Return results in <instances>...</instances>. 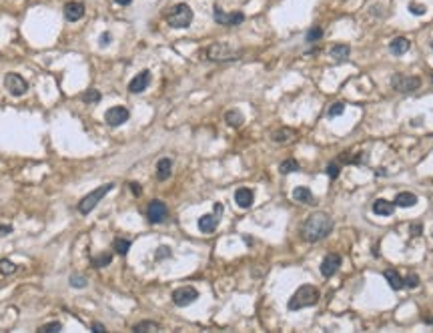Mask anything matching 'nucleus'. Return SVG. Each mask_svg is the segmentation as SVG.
I'll use <instances>...</instances> for the list:
<instances>
[{
    "label": "nucleus",
    "mask_w": 433,
    "mask_h": 333,
    "mask_svg": "<svg viewBox=\"0 0 433 333\" xmlns=\"http://www.w3.org/2000/svg\"><path fill=\"white\" fill-rule=\"evenodd\" d=\"M331 229H333V219L327 213H313L301 225V237L309 243H317L329 235Z\"/></svg>",
    "instance_id": "1"
},
{
    "label": "nucleus",
    "mask_w": 433,
    "mask_h": 333,
    "mask_svg": "<svg viewBox=\"0 0 433 333\" xmlns=\"http://www.w3.org/2000/svg\"><path fill=\"white\" fill-rule=\"evenodd\" d=\"M317 301H319V291H317V287H313V285H301V287H299V289L291 295L287 307H289L291 311H299V309L317 305Z\"/></svg>",
    "instance_id": "2"
},
{
    "label": "nucleus",
    "mask_w": 433,
    "mask_h": 333,
    "mask_svg": "<svg viewBox=\"0 0 433 333\" xmlns=\"http://www.w3.org/2000/svg\"><path fill=\"white\" fill-rule=\"evenodd\" d=\"M166 22L173 28H189L193 22V10L189 4L179 2L166 12Z\"/></svg>",
    "instance_id": "3"
},
{
    "label": "nucleus",
    "mask_w": 433,
    "mask_h": 333,
    "mask_svg": "<svg viewBox=\"0 0 433 333\" xmlns=\"http://www.w3.org/2000/svg\"><path fill=\"white\" fill-rule=\"evenodd\" d=\"M243 55V51L239 48L231 46L227 42H215L207 48V56L209 60H215V62H229V60H237L239 56Z\"/></svg>",
    "instance_id": "4"
},
{
    "label": "nucleus",
    "mask_w": 433,
    "mask_h": 333,
    "mask_svg": "<svg viewBox=\"0 0 433 333\" xmlns=\"http://www.w3.org/2000/svg\"><path fill=\"white\" fill-rule=\"evenodd\" d=\"M114 189V183H107V185H101L98 189H94V191H90L87 197H82L80 199V203H78V213H82V215H87V213H90L96 205H98V201L107 195V193H110Z\"/></svg>",
    "instance_id": "5"
},
{
    "label": "nucleus",
    "mask_w": 433,
    "mask_h": 333,
    "mask_svg": "<svg viewBox=\"0 0 433 333\" xmlns=\"http://www.w3.org/2000/svg\"><path fill=\"white\" fill-rule=\"evenodd\" d=\"M391 87L399 92H413V91H417L421 87V78L419 76H409V74H393Z\"/></svg>",
    "instance_id": "6"
},
{
    "label": "nucleus",
    "mask_w": 433,
    "mask_h": 333,
    "mask_svg": "<svg viewBox=\"0 0 433 333\" xmlns=\"http://www.w3.org/2000/svg\"><path fill=\"white\" fill-rule=\"evenodd\" d=\"M4 87L12 96H22L28 91V82L18 73H8L4 74Z\"/></svg>",
    "instance_id": "7"
},
{
    "label": "nucleus",
    "mask_w": 433,
    "mask_h": 333,
    "mask_svg": "<svg viewBox=\"0 0 433 333\" xmlns=\"http://www.w3.org/2000/svg\"><path fill=\"white\" fill-rule=\"evenodd\" d=\"M198 299V291L191 285H185V287H179L173 291V303L177 307H187L191 303H195Z\"/></svg>",
    "instance_id": "8"
},
{
    "label": "nucleus",
    "mask_w": 433,
    "mask_h": 333,
    "mask_svg": "<svg viewBox=\"0 0 433 333\" xmlns=\"http://www.w3.org/2000/svg\"><path fill=\"white\" fill-rule=\"evenodd\" d=\"M213 16H215V22H219L221 26H237V24H241L245 20L243 12H225L219 6H215Z\"/></svg>",
    "instance_id": "9"
},
{
    "label": "nucleus",
    "mask_w": 433,
    "mask_h": 333,
    "mask_svg": "<svg viewBox=\"0 0 433 333\" xmlns=\"http://www.w3.org/2000/svg\"><path fill=\"white\" fill-rule=\"evenodd\" d=\"M128 116H130V112H128L126 107L116 105V107H110V109L105 112V121H107V125H110V127H121V125H125V123L128 121Z\"/></svg>",
    "instance_id": "10"
},
{
    "label": "nucleus",
    "mask_w": 433,
    "mask_h": 333,
    "mask_svg": "<svg viewBox=\"0 0 433 333\" xmlns=\"http://www.w3.org/2000/svg\"><path fill=\"white\" fill-rule=\"evenodd\" d=\"M223 215V205L221 203H215V213H209V215H203L198 219V229L203 233H213L219 225V217Z\"/></svg>",
    "instance_id": "11"
},
{
    "label": "nucleus",
    "mask_w": 433,
    "mask_h": 333,
    "mask_svg": "<svg viewBox=\"0 0 433 333\" xmlns=\"http://www.w3.org/2000/svg\"><path fill=\"white\" fill-rule=\"evenodd\" d=\"M166 215H169V209H166V205L162 201H159V199H155V201L148 203L146 207V217L151 223H162L166 219Z\"/></svg>",
    "instance_id": "12"
},
{
    "label": "nucleus",
    "mask_w": 433,
    "mask_h": 333,
    "mask_svg": "<svg viewBox=\"0 0 433 333\" xmlns=\"http://www.w3.org/2000/svg\"><path fill=\"white\" fill-rule=\"evenodd\" d=\"M62 12H64V18L69 22H76V20H80L82 16H85V4L78 2V0H71V2L64 4Z\"/></svg>",
    "instance_id": "13"
},
{
    "label": "nucleus",
    "mask_w": 433,
    "mask_h": 333,
    "mask_svg": "<svg viewBox=\"0 0 433 333\" xmlns=\"http://www.w3.org/2000/svg\"><path fill=\"white\" fill-rule=\"evenodd\" d=\"M339 265H341V255L329 253V255L323 259V263H321V275H323V277H333V275L337 273Z\"/></svg>",
    "instance_id": "14"
},
{
    "label": "nucleus",
    "mask_w": 433,
    "mask_h": 333,
    "mask_svg": "<svg viewBox=\"0 0 433 333\" xmlns=\"http://www.w3.org/2000/svg\"><path fill=\"white\" fill-rule=\"evenodd\" d=\"M148 85H151V73H148V71H141L135 78H132V80L128 82V91L137 94V92L146 91Z\"/></svg>",
    "instance_id": "15"
},
{
    "label": "nucleus",
    "mask_w": 433,
    "mask_h": 333,
    "mask_svg": "<svg viewBox=\"0 0 433 333\" xmlns=\"http://www.w3.org/2000/svg\"><path fill=\"white\" fill-rule=\"evenodd\" d=\"M255 201V195L249 187H241L235 191V203L241 207V209H249Z\"/></svg>",
    "instance_id": "16"
},
{
    "label": "nucleus",
    "mask_w": 433,
    "mask_h": 333,
    "mask_svg": "<svg viewBox=\"0 0 433 333\" xmlns=\"http://www.w3.org/2000/svg\"><path fill=\"white\" fill-rule=\"evenodd\" d=\"M395 211V203L393 201H387V199H377L373 203V213L375 215H381V217H387V215H393Z\"/></svg>",
    "instance_id": "17"
},
{
    "label": "nucleus",
    "mask_w": 433,
    "mask_h": 333,
    "mask_svg": "<svg viewBox=\"0 0 433 333\" xmlns=\"http://www.w3.org/2000/svg\"><path fill=\"white\" fill-rule=\"evenodd\" d=\"M409 46H411V42H409L405 37H397V38L389 44V51H391V55H395V56H401V55H405V53L409 51Z\"/></svg>",
    "instance_id": "18"
},
{
    "label": "nucleus",
    "mask_w": 433,
    "mask_h": 333,
    "mask_svg": "<svg viewBox=\"0 0 433 333\" xmlns=\"http://www.w3.org/2000/svg\"><path fill=\"white\" fill-rule=\"evenodd\" d=\"M329 55H331L333 60L343 62V60L349 58V55H351V46H349V44H335V46H333L331 51H329Z\"/></svg>",
    "instance_id": "19"
},
{
    "label": "nucleus",
    "mask_w": 433,
    "mask_h": 333,
    "mask_svg": "<svg viewBox=\"0 0 433 333\" xmlns=\"http://www.w3.org/2000/svg\"><path fill=\"white\" fill-rule=\"evenodd\" d=\"M395 207H403V209H409V207H413L415 203H417V197H415L413 193H399L397 197H395Z\"/></svg>",
    "instance_id": "20"
},
{
    "label": "nucleus",
    "mask_w": 433,
    "mask_h": 333,
    "mask_svg": "<svg viewBox=\"0 0 433 333\" xmlns=\"http://www.w3.org/2000/svg\"><path fill=\"white\" fill-rule=\"evenodd\" d=\"M171 169H173V163L171 159H161L157 163V179L159 181H166L171 177Z\"/></svg>",
    "instance_id": "21"
},
{
    "label": "nucleus",
    "mask_w": 433,
    "mask_h": 333,
    "mask_svg": "<svg viewBox=\"0 0 433 333\" xmlns=\"http://www.w3.org/2000/svg\"><path fill=\"white\" fill-rule=\"evenodd\" d=\"M383 277L387 279V283H389V287H391V289L399 291V289L403 287V277L399 275V273H397L395 269H387L385 273H383Z\"/></svg>",
    "instance_id": "22"
},
{
    "label": "nucleus",
    "mask_w": 433,
    "mask_h": 333,
    "mask_svg": "<svg viewBox=\"0 0 433 333\" xmlns=\"http://www.w3.org/2000/svg\"><path fill=\"white\" fill-rule=\"evenodd\" d=\"M293 199L299 203H307V205H313V193L307 189V187H295L293 191Z\"/></svg>",
    "instance_id": "23"
},
{
    "label": "nucleus",
    "mask_w": 433,
    "mask_h": 333,
    "mask_svg": "<svg viewBox=\"0 0 433 333\" xmlns=\"http://www.w3.org/2000/svg\"><path fill=\"white\" fill-rule=\"evenodd\" d=\"M225 123L229 125V127H241L243 123H245V119H243V114L239 112V111H227L225 112Z\"/></svg>",
    "instance_id": "24"
},
{
    "label": "nucleus",
    "mask_w": 433,
    "mask_h": 333,
    "mask_svg": "<svg viewBox=\"0 0 433 333\" xmlns=\"http://www.w3.org/2000/svg\"><path fill=\"white\" fill-rule=\"evenodd\" d=\"M295 137V132L291 130V129H279V130H275L273 135H271V139L275 141V143H287V141H291Z\"/></svg>",
    "instance_id": "25"
},
{
    "label": "nucleus",
    "mask_w": 433,
    "mask_h": 333,
    "mask_svg": "<svg viewBox=\"0 0 433 333\" xmlns=\"http://www.w3.org/2000/svg\"><path fill=\"white\" fill-rule=\"evenodd\" d=\"M112 251H116L119 255H126V253L130 251V241H128V239H123V237L114 239V241H112Z\"/></svg>",
    "instance_id": "26"
},
{
    "label": "nucleus",
    "mask_w": 433,
    "mask_h": 333,
    "mask_svg": "<svg viewBox=\"0 0 433 333\" xmlns=\"http://www.w3.org/2000/svg\"><path fill=\"white\" fill-rule=\"evenodd\" d=\"M80 101L87 103V105H96L98 101H101V92H98L96 89H89L80 94Z\"/></svg>",
    "instance_id": "27"
},
{
    "label": "nucleus",
    "mask_w": 433,
    "mask_h": 333,
    "mask_svg": "<svg viewBox=\"0 0 433 333\" xmlns=\"http://www.w3.org/2000/svg\"><path fill=\"white\" fill-rule=\"evenodd\" d=\"M279 171H281L283 175L297 173V171H299V163H297L295 159H287V161H283V163L279 165Z\"/></svg>",
    "instance_id": "28"
},
{
    "label": "nucleus",
    "mask_w": 433,
    "mask_h": 333,
    "mask_svg": "<svg viewBox=\"0 0 433 333\" xmlns=\"http://www.w3.org/2000/svg\"><path fill=\"white\" fill-rule=\"evenodd\" d=\"M307 42H317V40H321L323 38V28L321 26H311L309 30H307Z\"/></svg>",
    "instance_id": "29"
},
{
    "label": "nucleus",
    "mask_w": 433,
    "mask_h": 333,
    "mask_svg": "<svg viewBox=\"0 0 433 333\" xmlns=\"http://www.w3.org/2000/svg\"><path fill=\"white\" fill-rule=\"evenodd\" d=\"M132 329H135V331H159L161 325L155 323V321H141V323H137Z\"/></svg>",
    "instance_id": "30"
},
{
    "label": "nucleus",
    "mask_w": 433,
    "mask_h": 333,
    "mask_svg": "<svg viewBox=\"0 0 433 333\" xmlns=\"http://www.w3.org/2000/svg\"><path fill=\"white\" fill-rule=\"evenodd\" d=\"M110 261H112V255H110V253H103V255H98V257H92V265H94V267H98V269L107 267Z\"/></svg>",
    "instance_id": "31"
},
{
    "label": "nucleus",
    "mask_w": 433,
    "mask_h": 333,
    "mask_svg": "<svg viewBox=\"0 0 433 333\" xmlns=\"http://www.w3.org/2000/svg\"><path fill=\"white\" fill-rule=\"evenodd\" d=\"M38 331L40 333H58V331H62V323L60 321H51V323L38 327Z\"/></svg>",
    "instance_id": "32"
},
{
    "label": "nucleus",
    "mask_w": 433,
    "mask_h": 333,
    "mask_svg": "<svg viewBox=\"0 0 433 333\" xmlns=\"http://www.w3.org/2000/svg\"><path fill=\"white\" fill-rule=\"evenodd\" d=\"M14 271H16V265L12 261H8V259L0 261V273H2V275H12Z\"/></svg>",
    "instance_id": "33"
},
{
    "label": "nucleus",
    "mask_w": 433,
    "mask_h": 333,
    "mask_svg": "<svg viewBox=\"0 0 433 333\" xmlns=\"http://www.w3.org/2000/svg\"><path fill=\"white\" fill-rule=\"evenodd\" d=\"M403 285H405V287H409V289H415V287H417V285H419V277H417V275H415V273L407 275V277L403 279Z\"/></svg>",
    "instance_id": "34"
},
{
    "label": "nucleus",
    "mask_w": 433,
    "mask_h": 333,
    "mask_svg": "<svg viewBox=\"0 0 433 333\" xmlns=\"http://www.w3.org/2000/svg\"><path fill=\"white\" fill-rule=\"evenodd\" d=\"M339 171H341V166H339V163H329V166H327V175L331 177V179H337L339 177Z\"/></svg>",
    "instance_id": "35"
},
{
    "label": "nucleus",
    "mask_w": 433,
    "mask_h": 333,
    "mask_svg": "<svg viewBox=\"0 0 433 333\" xmlns=\"http://www.w3.org/2000/svg\"><path fill=\"white\" fill-rule=\"evenodd\" d=\"M71 285L82 289V287H87V279L80 277V275H71Z\"/></svg>",
    "instance_id": "36"
},
{
    "label": "nucleus",
    "mask_w": 433,
    "mask_h": 333,
    "mask_svg": "<svg viewBox=\"0 0 433 333\" xmlns=\"http://www.w3.org/2000/svg\"><path fill=\"white\" fill-rule=\"evenodd\" d=\"M343 112H345V105L343 103H335V105H331V109H329V116H339Z\"/></svg>",
    "instance_id": "37"
},
{
    "label": "nucleus",
    "mask_w": 433,
    "mask_h": 333,
    "mask_svg": "<svg viewBox=\"0 0 433 333\" xmlns=\"http://www.w3.org/2000/svg\"><path fill=\"white\" fill-rule=\"evenodd\" d=\"M409 10H411V14H415V16L425 14V6H423V4H415V2H411V4H409Z\"/></svg>",
    "instance_id": "38"
},
{
    "label": "nucleus",
    "mask_w": 433,
    "mask_h": 333,
    "mask_svg": "<svg viewBox=\"0 0 433 333\" xmlns=\"http://www.w3.org/2000/svg\"><path fill=\"white\" fill-rule=\"evenodd\" d=\"M110 40H112L110 32H103V35H101V38H98V44H101V46L105 48V46H108V44H110Z\"/></svg>",
    "instance_id": "39"
},
{
    "label": "nucleus",
    "mask_w": 433,
    "mask_h": 333,
    "mask_svg": "<svg viewBox=\"0 0 433 333\" xmlns=\"http://www.w3.org/2000/svg\"><path fill=\"white\" fill-rule=\"evenodd\" d=\"M169 255H171L169 247H161V249H159V253H157V259H164V257H169Z\"/></svg>",
    "instance_id": "40"
},
{
    "label": "nucleus",
    "mask_w": 433,
    "mask_h": 333,
    "mask_svg": "<svg viewBox=\"0 0 433 333\" xmlns=\"http://www.w3.org/2000/svg\"><path fill=\"white\" fill-rule=\"evenodd\" d=\"M8 233H12V225H0V237L8 235Z\"/></svg>",
    "instance_id": "41"
},
{
    "label": "nucleus",
    "mask_w": 433,
    "mask_h": 333,
    "mask_svg": "<svg viewBox=\"0 0 433 333\" xmlns=\"http://www.w3.org/2000/svg\"><path fill=\"white\" fill-rule=\"evenodd\" d=\"M128 187H130V191L135 193V195H141V185H139V183H130Z\"/></svg>",
    "instance_id": "42"
},
{
    "label": "nucleus",
    "mask_w": 433,
    "mask_h": 333,
    "mask_svg": "<svg viewBox=\"0 0 433 333\" xmlns=\"http://www.w3.org/2000/svg\"><path fill=\"white\" fill-rule=\"evenodd\" d=\"M92 331H96V333H105V325H103V323H92Z\"/></svg>",
    "instance_id": "43"
},
{
    "label": "nucleus",
    "mask_w": 433,
    "mask_h": 333,
    "mask_svg": "<svg viewBox=\"0 0 433 333\" xmlns=\"http://www.w3.org/2000/svg\"><path fill=\"white\" fill-rule=\"evenodd\" d=\"M114 2H116V4H121V6H126V4L132 2V0H114Z\"/></svg>",
    "instance_id": "44"
},
{
    "label": "nucleus",
    "mask_w": 433,
    "mask_h": 333,
    "mask_svg": "<svg viewBox=\"0 0 433 333\" xmlns=\"http://www.w3.org/2000/svg\"><path fill=\"white\" fill-rule=\"evenodd\" d=\"M411 231H413V233H421V225H413Z\"/></svg>",
    "instance_id": "45"
},
{
    "label": "nucleus",
    "mask_w": 433,
    "mask_h": 333,
    "mask_svg": "<svg viewBox=\"0 0 433 333\" xmlns=\"http://www.w3.org/2000/svg\"><path fill=\"white\" fill-rule=\"evenodd\" d=\"M431 82H433V76H431Z\"/></svg>",
    "instance_id": "46"
},
{
    "label": "nucleus",
    "mask_w": 433,
    "mask_h": 333,
    "mask_svg": "<svg viewBox=\"0 0 433 333\" xmlns=\"http://www.w3.org/2000/svg\"><path fill=\"white\" fill-rule=\"evenodd\" d=\"M431 48H433V42H431Z\"/></svg>",
    "instance_id": "47"
}]
</instances>
